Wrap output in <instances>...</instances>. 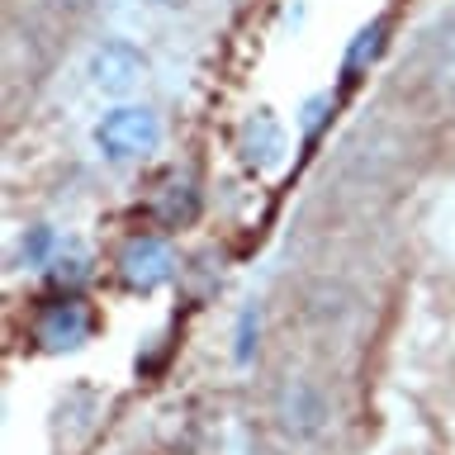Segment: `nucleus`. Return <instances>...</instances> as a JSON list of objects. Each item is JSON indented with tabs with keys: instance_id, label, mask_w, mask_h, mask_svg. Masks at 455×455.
Masks as SVG:
<instances>
[{
	"instance_id": "1a4fd4ad",
	"label": "nucleus",
	"mask_w": 455,
	"mask_h": 455,
	"mask_svg": "<svg viewBox=\"0 0 455 455\" xmlns=\"http://www.w3.org/2000/svg\"><path fill=\"white\" fill-rule=\"evenodd\" d=\"M148 5H162V10H176V5H185V0H148Z\"/></svg>"
},
{
	"instance_id": "0eeeda50",
	"label": "nucleus",
	"mask_w": 455,
	"mask_h": 455,
	"mask_svg": "<svg viewBox=\"0 0 455 455\" xmlns=\"http://www.w3.org/2000/svg\"><path fill=\"white\" fill-rule=\"evenodd\" d=\"M237 152H242V162L256 166V171H270V166L284 162V128L275 119V109H251L247 114V124H242V133H237Z\"/></svg>"
},
{
	"instance_id": "423d86ee",
	"label": "nucleus",
	"mask_w": 455,
	"mask_h": 455,
	"mask_svg": "<svg viewBox=\"0 0 455 455\" xmlns=\"http://www.w3.org/2000/svg\"><path fill=\"white\" fill-rule=\"evenodd\" d=\"M422 85L436 105H455V14L436 20L422 43Z\"/></svg>"
},
{
	"instance_id": "f257e3e1",
	"label": "nucleus",
	"mask_w": 455,
	"mask_h": 455,
	"mask_svg": "<svg viewBox=\"0 0 455 455\" xmlns=\"http://www.w3.org/2000/svg\"><path fill=\"white\" fill-rule=\"evenodd\" d=\"M95 148L109 162H138L162 148V119L148 105H119L95 124Z\"/></svg>"
},
{
	"instance_id": "39448f33",
	"label": "nucleus",
	"mask_w": 455,
	"mask_h": 455,
	"mask_svg": "<svg viewBox=\"0 0 455 455\" xmlns=\"http://www.w3.org/2000/svg\"><path fill=\"white\" fill-rule=\"evenodd\" d=\"M171 275H176V256H171L166 237L142 233L119 251V280L128 284V290L148 294V290H156V284H166Z\"/></svg>"
},
{
	"instance_id": "7ed1b4c3",
	"label": "nucleus",
	"mask_w": 455,
	"mask_h": 455,
	"mask_svg": "<svg viewBox=\"0 0 455 455\" xmlns=\"http://www.w3.org/2000/svg\"><path fill=\"white\" fill-rule=\"evenodd\" d=\"M332 418V403H327V389L308 375H290L275 389V427L290 441H313Z\"/></svg>"
},
{
	"instance_id": "6e6552de",
	"label": "nucleus",
	"mask_w": 455,
	"mask_h": 455,
	"mask_svg": "<svg viewBox=\"0 0 455 455\" xmlns=\"http://www.w3.org/2000/svg\"><path fill=\"white\" fill-rule=\"evenodd\" d=\"M384 34H389V20H370L361 34L351 38V48H347V62H341V71H347V81H355L361 71L375 62V57L384 52Z\"/></svg>"
},
{
	"instance_id": "f03ea898",
	"label": "nucleus",
	"mask_w": 455,
	"mask_h": 455,
	"mask_svg": "<svg viewBox=\"0 0 455 455\" xmlns=\"http://www.w3.org/2000/svg\"><path fill=\"white\" fill-rule=\"evenodd\" d=\"M95 327H100L95 308L85 304V299L67 294V299H52V304H43V308L34 313V327H28V332H34L38 351L62 355V351L85 347V341L95 337Z\"/></svg>"
},
{
	"instance_id": "20e7f679",
	"label": "nucleus",
	"mask_w": 455,
	"mask_h": 455,
	"mask_svg": "<svg viewBox=\"0 0 455 455\" xmlns=\"http://www.w3.org/2000/svg\"><path fill=\"white\" fill-rule=\"evenodd\" d=\"M85 76H91V85L100 95L124 100V95H133L142 85V76H148V57H142V48H138V43H128V38H105L91 52Z\"/></svg>"
}]
</instances>
